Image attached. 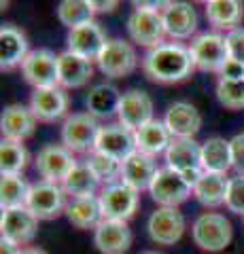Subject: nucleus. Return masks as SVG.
<instances>
[{
    "label": "nucleus",
    "mask_w": 244,
    "mask_h": 254,
    "mask_svg": "<svg viewBox=\"0 0 244 254\" xmlns=\"http://www.w3.org/2000/svg\"><path fill=\"white\" fill-rule=\"evenodd\" d=\"M140 68L149 81L174 85L187 81L193 74L195 64L189 47L180 43H163L145 53V58L140 60Z\"/></svg>",
    "instance_id": "nucleus-1"
},
{
    "label": "nucleus",
    "mask_w": 244,
    "mask_h": 254,
    "mask_svg": "<svg viewBox=\"0 0 244 254\" xmlns=\"http://www.w3.org/2000/svg\"><path fill=\"white\" fill-rule=\"evenodd\" d=\"M193 244L204 252H223L232 244L234 229L225 214L204 212L191 225Z\"/></svg>",
    "instance_id": "nucleus-2"
},
{
    "label": "nucleus",
    "mask_w": 244,
    "mask_h": 254,
    "mask_svg": "<svg viewBox=\"0 0 244 254\" xmlns=\"http://www.w3.org/2000/svg\"><path fill=\"white\" fill-rule=\"evenodd\" d=\"M189 51H191L195 70H202V72L219 74L225 66V62L230 60L225 36H221L219 32H202V34L193 36Z\"/></svg>",
    "instance_id": "nucleus-3"
},
{
    "label": "nucleus",
    "mask_w": 244,
    "mask_h": 254,
    "mask_svg": "<svg viewBox=\"0 0 244 254\" xmlns=\"http://www.w3.org/2000/svg\"><path fill=\"white\" fill-rule=\"evenodd\" d=\"M149 195L160 208H178L180 203H185L193 195V187L189 185L180 172L166 165L157 172L153 185L149 189Z\"/></svg>",
    "instance_id": "nucleus-4"
},
{
    "label": "nucleus",
    "mask_w": 244,
    "mask_h": 254,
    "mask_svg": "<svg viewBox=\"0 0 244 254\" xmlns=\"http://www.w3.org/2000/svg\"><path fill=\"white\" fill-rule=\"evenodd\" d=\"M166 165L180 172L187 178L189 185H195L204 174L202 168V144L193 138H174L170 142L166 153Z\"/></svg>",
    "instance_id": "nucleus-5"
},
{
    "label": "nucleus",
    "mask_w": 244,
    "mask_h": 254,
    "mask_svg": "<svg viewBox=\"0 0 244 254\" xmlns=\"http://www.w3.org/2000/svg\"><path fill=\"white\" fill-rule=\"evenodd\" d=\"M100 133L98 119L89 113L68 115L62 125V144L73 153H91Z\"/></svg>",
    "instance_id": "nucleus-6"
},
{
    "label": "nucleus",
    "mask_w": 244,
    "mask_h": 254,
    "mask_svg": "<svg viewBox=\"0 0 244 254\" xmlns=\"http://www.w3.org/2000/svg\"><path fill=\"white\" fill-rule=\"evenodd\" d=\"M66 193L62 185L56 182L38 180L30 187L26 208L34 214L38 220H53L64 214L66 210Z\"/></svg>",
    "instance_id": "nucleus-7"
},
{
    "label": "nucleus",
    "mask_w": 244,
    "mask_h": 254,
    "mask_svg": "<svg viewBox=\"0 0 244 254\" xmlns=\"http://www.w3.org/2000/svg\"><path fill=\"white\" fill-rule=\"evenodd\" d=\"M98 199L102 205V216L106 220L128 222L138 210L140 195L136 189H132L130 185H125V182H115V185L102 187Z\"/></svg>",
    "instance_id": "nucleus-8"
},
{
    "label": "nucleus",
    "mask_w": 244,
    "mask_h": 254,
    "mask_svg": "<svg viewBox=\"0 0 244 254\" xmlns=\"http://www.w3.org/2000/svg\"><path fill=\"white\" fill-rule=\"evenodd\" d=\"M96 64L102 74L111 78H123L136 70L138 55L132 43L123 41V38H108V43L98 55Z\"/></svg>",
    "instance_id": "nucleus-9"
},
{
    "label": "nucleus",
    "mask_w": 244,
    "mask_h": 254,
    "mask_svg": "<svg viewBox=\"0 0 244 254\" xmlns=\"http://www.w3.org/2000/svg\"><path fill=\"white\" fill-rule=\"evenodd\" d=\"M21 74L34 89L60 85V64L58 55L51 49H32L21 64Z\"/></svg>",
    "instance_id": "nucleus-10"
},
{
    "label": "nucleus",
    "mask_w": 244,
    "mask_h": 254,
    "mask_svg": "<svg viewBox=\"0 0 244 254\" xmlns=\"http://www.w3.org/2000/svg\"><path fill=\"white\" fill-rule=\"evenodd\" d=\"M128 36L134 45L145 49H155L166 43V26H163L162 13L155 11H136L128 17Z\"/></svg>",
    "instance_id": "nucleus-11"
},
{
    "label": "nucleus",
    "mask_w": 244,
    "mask_h": 254,
    "mask_svg": "<svg viewBox=\"0 0 244 254\" xmlns=\"http://www.w3.org/2000/svg\"><path fill=\"white\" fill-rule=\"evenodd\" d=\"M187 222L178 208H157L147 222L149 237L157 246H174L185 235Z\"/></svg>",
    "instance_id": "nucleus-12"
},
{
    "label": "nucleus",
    "mask_w": 244,
    "mask_h": 254,
    "mask_svg": "<svg viewBox=\"0 0 244 254\" xmlns=\"http://www.w3.org/2000/svg\"><path fill=\"white\" fill-rule=\"evenodd\" d=\"M34 165L36 172L43 176V180L62 185L64 178L70 174V170L77 165V159L73 150H68L64 144H47L38 150Z\"/></svg>",
    "instance_id": "nucleus-13"
},
{
    "label": "nucleus",
    "mask_w": 244,
    "mask_h": 254,
    "mask_svg": "<svg viewBox=\"0 0 244 254\" xmlns=\"http://www.w3.org/2000/svg\"><path fill=\"white\" fill-rule=\"evenodd\" d=\"M117 121L128 129L136 131L149 121H153V100L143 89H128L121 93L119 108H117Z\"/></svg>",
    "instance_id": "nucleus-14"
},
{
    "label": "nucleus",
    "mask_w": 244,
    "mask_h": 254,
    "mask_svg": "<svg viewBox=\"0 0 244 254\" xmlns=\"http://www.w3.org/2000/svg\"><path fill=\"white\" fill-rule=\"evenodd\" d=\"M93 150L113 157L117 161H125V159L136 150V136H134L132 129H128V127L121 125L119 121L102 125Z\"/></svg>",
    "instance_id": "nucleus-15"
},
{
    "label": "nucleus",
    "mask_w": 244,
    "mask_h": 254,
    "mask_svg": "<svg viewBox=\"0 0 244 254\" xmlns=\"http://www.w3.org/2000/svg\"><path fill=\"white\" fill-rule=\"evenodd\" d=\"M0 233H2L4 240L15 242L17 246H26V244L32 242L38 233V218L26 208V205L2 210Z\"/></svg>",
    "instance_id": "nucleus-16"
},
{
    "label": "nucleus",
    "mask_w": 244,
    "mask_h": 254,
    "mask_svg": "<svg viewBox=\"0 0 244 254\" xmlns=\"http://www.w3.org/2000/svg\"><path fill=\"white\" fill-rule=\"evenodd\" d=\"M66 43H68V51L81 55V58L89 60V62H96L102 49L106 47L108 38L98 21H87V23H83V26L68 30Z\"/></svg>",
    "instance_id": "nucleus-17"
},
{
    "label": "nucleus",
    "mask_w": 244,
    "mask_h": 254,
    "mask_svg": "<svg viewBox=\"0 0 244 254\" xmlns=\"http://www.w3.org/2000/svg\"><path fill=\"white\" fill-rule=\"evenodd\" d=\"M134 242L132 229L123 220H102L93 229V244L100 254H125Z\"/></svg>",
    "instance_id": "nucleus-18"
},
{
    "label": "nucleus",
    "mask_w": 244,
    "mask_h": 254,
    "mask_svg": "<svg viewBox=\"0 0 244 254\" xmlns=\"http://www.w3.org/2000/svg\"><path fill=\"white\" fill-rule=\"evenodd\" d=\"M30 110L43 123H53L62 119L68 110V95L64 87H45V89H34L30 95Z\"/></svg>",
    "instance_id": "nucleus-19"
},
{
    "label": "nucleus",
    "mask_w": 244,
    "mask_h": 254,
    "mask_svg": "<svg viewBox=\"0 0 244 254\" xmlns=\"http://www.w3.org/2000/svg\"><path fill=\"white\" fill-rule=\"evenodd\" d=\"M166 34L172 41H187L191 36H198V13L185 0H174L166 11L162 13Z\"/></svg>",
    "instance_id": "nucleus-20"
},
{
    "label": "nucleus",
    "mask_w": 244,
    "mask_h": 254,
    "mask_svg": "<svg viewBox=\"0 0 244 254\" xmlns=\"http://www.w3.org/2000/svg\"><path fill=\"white\" fill-rule=\"evenodd\" d=\"M157 172H160V168H157L155 157L140 153V150H134L125 161H121V182L136 189L138 193L151 189Z\"/></svg>",
    "instance_id": "nucleus-21"
},
{
    "label": "nucleus",
    "mask_w": 244,
    "mask_h": 254,
    "mask_svg": "<svg viewBox=\"0 0 244 254\" xmlns=\"http://www.w3.org/2000/svg\"><path fill=\"white\" fill-rule=\"evenodd\" d=\"M36 123L38 119L34 117V113L30 110V106L23 104H9L0 115V131H2V138L6 140L23 142L34 133Z\"/></svg>",
    "instance_id": "nucleus-22"
},
{
    "label": "nucleus",
    "mask_w": 244,
    "mask_h": 254,
    "mask_svg": "<svg viewBox=\"0 0 244 254\" xmlns=\"http://www.w3.org/2000/svg\"><path fill=\"white\" fill-rule=\"evenodd\" d=\"M163 123L172 133V138H193L202 127V115L189 102H174L168 106Z\"/></svg>",
    "instance_id": "nucleus-23"
},
{
    "label": "nucleus",
    "mask_w": 244,
    "mask_h": 254,
    "mask_svg": "<svg viewBox=\"0 0 244 254\" xmlns=\"http://www.w3.org/2000/svg\"><path fill=\"white\" fill-rule=\"evenodd\" d=\"M28 38L13 23H4L0 28V68L13 70L23 64L28 58Z\"/></svg>",
    "instance_id": "nucleus-24"
},
{
    "label": "nucleus",
    "mask_w": 244,
    "mask_h": 254,
    "mask_svg": "<svg viewBox=\"0 0 244 254\" xmlns=\"http://www.w3.org/2000/svg\"><path fill=\"white\" fill-rule=\"evenodd\" d=\"M58 64H60V87H64V89H81L93 76V64L68 49L58 55Z\"/></svg>",
    "instance_id": "nucleus-25"
},
{
    "label": "nucleus",
    "mask_w": 244,
    "mask_h": 254,
    "mask_svg": "<svg viewBox=\"0 0 244 254\" xmlns=\"http://www.w3.org/2000/svg\"><path fill=\"white\" fill-rule=\"evenodd\" d=\"M66 218L73 227L77 229H96L104 216H102V205L98 195H89V197H73L66 203Z\"/></svg>",
    "instance_id": "nucleus-26"
},
{
    "label": "nucleus",
    "mask_w": 244,
    "mask_h": 254,
    "mask_svg": "<svg viewBox=\"0 0 244 254\" xmlns=\"http://www.w3.org/2000/svg\"><path fill=\"white\" fill-rule=\"evenodd\" d=\"M206 19L215 30H236L244 19V2L242 0H210L206 4Z\"/></svg>",
    "instance_id": "nucleus-27"
},
{
    "label": "nucleus",
    "mask_w": 244,
    "mask_h": 254,
    "mask_svg": "<svg viewBox=\"0 0 244 254\" xmlns=\"http://www.w3.org/2000/svg\"><path fill=\"white\" fill-rule=\"evenodd\" d=\"M227 185H230V178L225 174L204 172L193 185V197L204 208H221V205H225Z\"/></svg>",
    "instance_id": "nucleus-28"
},
{
    "label": "nucleus",
    "mask_w": 244,
    "mask_h": 254,
    "mask_svg": "<svg viewBox=\"0 0 244 254\" xmlns=\"http://www.w3.org/2000/svg\"><path fill=\"white\" fill-rule=\"evenodd\" d=\"M134 136H136V150L153 155V157L160 153H166L170 142L174 140L172 133L168 131L166 123L160 121V119H153V121L143 125L140 129L134 131Z\"/></svg>",
    "instance_id": "nucleus-29"
},
{
    "label": "nucleus",
    "mask_w": 244,
    "mask_h": 254,
    "mask_svg": "<svg viewBox=\"0 0 244 254\" xmlns=\"http://www.w3.org/2000/svg\"><path fill=\"white\" fill-rule=\"evenodd\" d=\"M119 100L121 93L115 85L111 83H100L93 85L87 98H85V106H87V113L96 119H108L117 115V108H119Z\"/></svg>",
    "instance_id": "nucleus-30"
},
{
    "label": "nucleus",
    "mask_w": 244,
    "mask_h": 254,
    "mask_svg": "<svg viewBox=\"0 0 244 254\" xmlns=\"http://www.w3.org/2000/svg\"><path fill=\"white\" fill-rule=\"evenodd\" d=\"M202 168L204 172H217L227 174V170L234 168L232 159V144L230 140L212 136L202 144Z\"/></svg>",
    "instance_id": "nucleus-31"
},
{
    "label": "nucleus",
    "mask_w": 244,
    "mask_h": 254,
    "mask_svg": "<svg viewBox=\"0 0 244 254\" xmlns=\"http://www.w3.org/2000/svg\"><path fill=\"white\" fill-rule=\"evenodd\" d=\"M62 189L70 199L73 197H89L96 195V190L100 189V180L96 178V174L91 172L87 163H77L62 182Z\"/></svg>",
    "instance_id": "nucleus-32"
},
{
    "label": "nucleus",
    "mask_w": 244,
    "mask_h": 254,
    "mask_svg": "<svg viewBox=\"0 0 244 254\" xmlns=\"http://www.w3.org/2000/svg\"><path fill=\"white\" fill-rule=\"evenodd\" d=\"M30 187L32 185H28V180L21 174H2V178H0V205H2V210L26 205Z\"/></svg>",
    "instance_id": "nucleus-33"
},
{
    "label": "nucleus",
    "mask_w": 244,
    "mask_h": 254,
    "mask_svg": "<svg viewBox=\"0 0 244 254\" xmlns=\"http://www.w3.org/2000/svg\"><path fill=\"white\" fill-rule=\"evenodd\" d=\"M93 15H96V11L91 9L87 0H60L58 4V19L68 30L93 21Z\"/></svg>",
    "instance_id": "nucleus-34"
},
{
    "label": "nucleus",
    "mask_w": 244,
    "mask_h": 254,
    "mask_svg": "<svg viewBox=\"0 0 244 254\" xmlns=\"http://www.w3.org/2000/svg\"><path fill=\"white\" fill-rule=\"evenodd\" d=\"M28 165V150L19 140L2 138L0 144V172L2 174H21Z\"/></svg>",
    "instance_id": "nucleus-35"
},
{
    "label": "nucleus",
    "mask_w": 244,
    "mask_h": 254,
    "mask_svg": "<svg viewBox=\"0 0 244 254\" xmlns=\"http://www.w3.org/2000/svg\"><path fill=\"white\" fill-rule=\"evenodd\" d=\"M85 163H87L91 168V172L96 174V178L100 180L102 187L121 182V161H117V159L108 157V155H102V153H98V150H91Z\"/></svg>",
    "instance_id": "nucleus-36"
},
{
    "label": "nucleus",
    "mask_w": 244,
    "mask_h": 254,
    "mask_svg": "<svg viewBox=\"0 0 244 254\" xmlns=\"http://www.w3.org/2000/svg\"><path fill=\"white\" fill-rule=\"evenodd\" d=\"M217 100L227 110H242L244 108V78H219Z\"/></svg>",
    "instance_id": "nucleus-37"
},
{
    "label": "nucleus",
    "mask_w": 244,
    "mask_h": 254,
    "mask_svg": "<svg viewBox=\"0 0 244 254\" xmlns=\"http://www.w3.org/2000/svg\"><path fill=\"white\" fill-rule=\"evenodd\" d=\"M225 208L244 216V174H236L234 178H230L227 185V195H225Z\"/></svg>",
    "instance_id": "nucleus-38"
},
{
    "label": "nucleus",
    "mask_w": 244,
    "mask_h": 254,
    "mask_svg": "<svg viewBox=\"0 0 244 254\" xmlns=\"http://www.w3.org/2000/svg\"><path fill=\"white\" fill-rule=\"evenodd\" d=\"M225 43H227V51H230V58L240 62L244 66V28H236L225 32Z\"/></svg>",
    "instance_id": "nucleus-39"
},
{
    "label": "nucleus",
    "mask_w": 244,
    "mask_h": 254,
    "mask_svg": "<svg viewBox=\"0 0 244 254\" xmlns=\"http://www.w3.org/2000/svg\"><path fill=\"white\" fill-rule=\"evenodd\" d=\"M232 144V159H234V170L238 174H244V133H238L230 140Z\"/></svg>",
    "instance_id": "nucleus-40"
},
{
    "label": "nucleus",
    "mask_w": 244,
    "mask_h": 254,
    "mask_svg": "<svg viewBox=\"0 0 244 254\" xmlns=\"http://www.w3.org/2000/svg\"><path fill=\"white\" fill-rule=\"evenodd\" d=\"M172 2L174 0H132L136 11H155V13H163Z\"/></svg>",
    "instance_id": "nucleus-41"
},
{
    "label": "nucleus",
    "mask_w": 244,
    "mask_h": 254,
    "mask_svg": "<svg viewBox=\"0 0 244 254\" xmlns=\"http://www.w3.org/2000/svg\"><path fill=\"white\" fill-rule=\"evenodd\" d=\"M219 78H244V66L230 58L221 68V72H219Z\"/></svg>",
    "instance_id": "nucleus-42"
},
{
    "label": "nucleus",
    "mask_w": 244,
    "mask_h": 254,
    "mask_svg": "<svg viewBox=\"0 0 244 254\" xmlns=\"http://www.w3.org/2000/svg\"><path fill=\"white\" fill-rule=\"evenodd\" d=\"M96 13H113L121 0H87Z\"/></svg>",
    "instance_id": "nucleus-43"
},
{
    "label": "nucleus",
    "mask_w": 244,
    "mask_h": 254,
    "mask_svg": "<svg viewBox=\"0 0 244 254\" xmlns=\"http://www.w3.org/2000/svg\"><path fill=\"white\" fill-rule=\"evenodd\" d=\"M0 254H21V246L2 237V240H0Z\"/></svg>",
    "instance_id": "nucleus-44"
},
{
    "label": "nucleus",
    "mask_w": 244,
    "mask_h": 254,
    "mask_svg": "<svg viewBox=\"0 0 244 254\" xmlns=\"http://www.w3.org/2000/svg\"><path fill=\"white\" fill-rule=\"evenodd\" d=\"M21 254H49V252H45L43 248H23Z\"/></svg>",
    "instance_id": "nucleus-45"
},
{
    "label": "nucleus",
    "mask_w": 244,
    "mask_h": 254,
    "mask_svg": "<svg viewBox=\"0 0 244 254\" xmlns=\"http://www.w3.org/2000/svg\"><path fill=\"white\" fill-rule=\"evenodd\" d=\"M0 9H2V11L9 9V0H0Z\"/></svg>",
    "instance_id": "nucleus-46"
},
{
    "label": "nucleus",
    "mask_w": 244,
    "mask_h": 254,
    "mask_svg": "<svg viewBox=\"0 0 244 254\" xmlns=\"http://www.w3.org/2000/svg\"><path fill=\"white\" fill-rule=\"evenodd\" d=\"M143 254H162V252H155V250H147V252H143Z\"/></svg>",
    "instance_id": "nucleus-47"
},
{
    "label": "nucleus",
    "mask_w": 244,
    "mask_h": 254,
    "mask_svg": "<svg viewBox=\"0 0 244 254\" xmlns=\"http://www.w3.org/2000/svg\"><path fill=\"white\" fill-rule=\"evenodd\" d=\"M195 2H202V4H208L210 0H195Z\"/></svg>",
    "instance_id": "nucleus-48"
},
{
    "label": "nucleus",
    "mask_w": 244,
    "mask_h": 254,
    "mask_svg": "<svg viewBox=\"0 0 244 254\" xmlns=\"http://www.w3.org/2000/svg\"><path fill=\"white\" fill-rule=\"evenodd\" d=\"M242 220H244V216H242Z\"/></svg>",
    "instance_id": "nucleus-49"
}]
</instances>
